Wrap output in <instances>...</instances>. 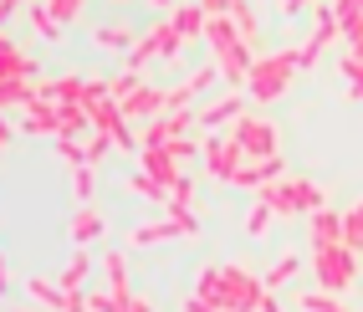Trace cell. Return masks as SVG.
<instances>
[{
  "label": "cell",
  "instance_id": "ac0fdd59",
  "mask_svg": "<svg viewBox=\"0 0 363 312\" xmlns=\"http://www.w3.org/2000/svg\"><path fill=\"white\" fill-rule=\"evenodd\" d=\"M98 235H103V215L82 205V210H77V221H72V241L87 246V241H98Z\"/></svg>",
  "mask_w": 363,
  "mask_h": 312
},
{
  "label": "cell",
  "instance_id": "6da1fadb",
  "mask_svg": "<svg viewBox=\"0 0 363 312\" xmlns=\"http://www.w3.org/2000/svg\"><path fill=\"white\" fill-rule=\"evenodd\" d=\"M297 72V52H272V57H256L251 72H246V98L251 103H277L286 82Z\"/></svg>",
  "mask_w": 363,
  "mask_h": 312
},
{
  "label": "cell",
  "instance_id": "f35d334b",
  "mask_svg": "<svg viewBox=\"0 0 363 312\" xmlns=\"http://www.w3.org/2000/svg\"><path fill=\"white\" fill-rule=\"evenodd\" d=\"M31 21H36V31H41L46 41H57V36H62V26H57L52 16H46V6H31Z\"/></svg>",
  "mask_w": 363,
  "mask_h": 312
},
{
  "label": "cell",
  "instance_id": "ffe728a7",
  "mask_svg": "<svg viewBox=\"0 0 363 312\" xmlns=\"http://www.w3.org/2000/svg\"><path fill=\"white\" fill-rule=\"evenodd\" d=\"M337 246H348L353 256L363 251V205H353V210H343V235H337Z\"/></svg>",
  "mask_w": 363,
  "mask_h": 312
},
{
  "label": "cell",
  "instance_id": "836d02e7",
  "mask_svg": "<svg viewBox=\"0 0 363 312\" xmlns=\"http://www.w3.org/2000/svg\"><path fill=\"white\" fill-rule=\"evenodd\" d=\"M82 154H87V164H103V159L113 154V138H108V133H92V138L82 143Z\"/></svg>",
  "mask_w": 363,
  "mask_h": 312
},
{
  "label": "cell",
  "instance_id": "f907efd6",
  "mask_svg": "<svg viewBox=\"0 0 363 312\" xmlns=\"http://www.w3.org/2000/svg\"><path fill=\"white\" fill-rule=\"evenodd\" d=\"M149 6H159V11H174V0H149Z\"/></svg>",
  "mask_w": 363,
  "mask_h": 312
},
{
  "label": "cell",
  "instance_id": "484cf974",
  "mask_svg": "<svg viewBox=\"0 0 363 312\" xmlns=\"http://www.w3.org/2000/svg\"><path fill=\"white\" fill-rule=\"evenodd\" d=\"M138 36L128 31V26H98V46H108V52H128Z\"/></svg>",
  "mask_w": 363,
  "mask_h": 312
},
{
  "label": "cell",
  "instance_id": "5bb4252c",
  "mask_svg": "<svg viewBox=\"0 0 363 312\" xmlns=\"http://www.w3.org/2000/svg\"><path fill=\"white\" fill-rule=\"evenodd\" d=\"M82 92H87L82 77H57V82L36 87V98H41V103H82Z\"/></svg>",
  "mask_w": 363,
  "mask_h": 312
},
{
  "label": "cell",
  "instance_id": "7c38bea8",
  "mask_svg": "<svg viewBox=\"0 0 363 312\" xmlns=\"http://www.w3.org/2000/svg\"><path fill=\"white\" fill-rule=\"evenodd\" d=\"M337 235H343V215L337 210H312V251L337 246Z\"/></svg>",
  "mask_w": 363,
  "mask_h": 312
},
{
  "label": "cell",
  "instance_id": "f1b7e54d",
  "mask_svg": "<svg viewBox=\"0 0 363 312\" xmlns=\"http://www.w3.org/2000/svg\"><path fill=\"white\" fill-rule=\"evenodd\" d=\"M302 307H307V312H348L333 292H302Z\"/></svg>",
  "mask_w": 363,
  "mask_h": 312
},
{
  "label": "cell",
  "instance_id": "5b68a950",
  "mask_svg": "<svg viewBox=\"0 0 363 312\" xmlns=\"http://www.w3.org/2000/svg\"><path fill=\"white\" fill-rule=\"evenodd\" d=\"M312 261H318V282H323V292H348V282H353V251L348 246H323V251H312Z\"/></svg>",
  "mask_w": 363,
  "mask_h": 312
},
{
  "label": "cell",
  "instance_id": "816d5d0a",
  "mask_svg": "<svg viewBox=\"0 0 363 312\" xmlns=\"http://www.w3.org/2000/svg\"><path fill=\"white\" fill-rule=\"evenodd\" d=\"M0 292H6V256H0Z\"/></svg>",
  "mask_w": 363,
  "mask_h": 312
},
{
  "label": "cell",
  "instance_id": "277c9868",
  "mask_svg": "<svg viewBox=\"0 0 363 312\" xmlns=\"http://www.w3.org/2000/svg\"><path fill=\"white\" fill-rule=\"evenodd\" d=\"M230 138H235V149L246 159H272L277 154V128L266 123V118H256V113H240L230 123Z\"/></svg>",
  "mask_w": 363,
  "mask_h": 312
},
{
  "label": "cell",
  "instance_id": "e575fe53",
  "mask_svg": "<svg viewBox=\"0 0 363 312\" xmlns=\"http://www.w3.org/2000/svg\"><path fill=\"white\" fill-rule=\"evenodd\" d=\"M133 87H138V72H118V77L108 82V98H113V103H123Z\"/></svg>",
  "mask_w": 363,
  "mask_h": 312
},
{
  "label": "cell",
  "instance_id": "8fae6325",
  "mask_svg": "<svg viewBox=\"0 0 363 312\" xmlns=\"http://www.w3.org/2000/svg\"><path fill=\"white\" fill-rule=\"evenodd\" d=\"M169 26H174V36H179V41H189V36H205V11H200V0H184V6H174Z\"/></svg>",
  "mask_w": 363,
  "mask_h": 312
},
{
  "label": "cell",
  "instance_id": "681fc988",
  "mask_svg": "<svg viewBox=\"0 0 363 312\" xmlns=\"http://www.w3.org/2000/svg\"><path fill=\"white\" fill-rule=\"evenodd\" d=\"M184 312H215V307H210V302H200V297H189V302H184Z\"/></svg>",
  "mask_w": 363,
  "mask_h": 312
},
{
  "label": "cell",
  "instance_id": "60d3db41",
  "mask_svg": "<svg viewBox=\"0 0 363 312\" xmlns=\"http://www.w3.org/2000/svg\"><path fill=\"white\" fill-rule=\"evenodd\" d=\"M72 189H77V200H92V164H82V169L72 174Z\"/></svg>",
  "mask_w": 363,
  "mask_h": 312
},
{
  "label": "cell",
  "instance_id": "f546056e",
  "mask_svg": "<svg viewBox=\"0 0 363 312\" xmlns=\"http://www.w3.org/2000/svg\"><path fill=\"white\" fill-rule=\"evenodd\" d=\"M128 184H133V195H143V200H169V189H164L159 179H149V174H143V169H138V174H133Z\"/></svg>",
  "mask_w": 363,
  "mask_h": 312
},
{
  "label": "cell",
  "instance_id": "f6af8a7d",
  "mask_svg": "<svg viewBox=\"0 0 363 312\" xmlns=\"http://www.w3.org/2000/svg\"><path fill=\"white\" fill-rule=\"evenodd\" d=\"M363 11V0H333V16L343 21V16H358Z\"/></svg>",
  "mask_w": 363,
  "mask_h": 312
},
{
  "label": "cell",
  "instance_id": "7a4b0ae2",
  "mask_svg": "<svg viewBox=\"0 0 363 312\" xmlns=\"http://www.w3.org/2000/svg\"><path fill=\"white\" fill-rule=\"evenodd\" d=\"M256 200L272 215H312V210H323V189L312 179H277V184H261Z\"/></svg>",
  "mask_w": 363,
  "mask_h": 312
},
{
  "label": "cell",
  "instance_id": "d590c367",
  "mask_svg": "<svg viewBox=\"0 0 363 312\" xmlns=\"http://www.w3.org/2000/svg\"><path fill=\"white\" fill-rule=\"evenodd\" d=\"M266 225H272V210L256 200V205H251V215H246V235H266Z\"/></svg>",
  "mask_w": 363,
  "mask_h": 312
},
{
  "label": "cell",
  "instance_id": "4fadbf2b",
  "mask_svg": "<svg viewBox=\"0 0 363 312\" xmlns=\"http://www.w3.org/2000/svg\"><path fill=\"white\" fill-rule=\"evenodd\" d=\"M31 72H36V62H31V57H21L16 46L0 36V82H26Z\"/></svg>",
  "mask_w": 363,
  "mask_h": 312
},
{
  "label": "cell",
  "instance_id": "cb8c5ba5",
  "mask_svg": "<svg viewBox=\"0 0 363 312\" xmlns=\"http://www.w3.org/2000/svg\"><path fill=\"white\" fill-rule=\"evenodd\" d=\"M87 272H92V261H87V256H72V261H67V272H62V292H82Z\"/></svg>",
  "mask_w": 363,
  "mask_h": 312
},
{
  "label": "cell",
  "instance_id": "1f68e13d",
  "mask_svg": "<svg viewBox=\"0 0 363 312\" xmlns=\"http://www.w3.org/2000/svg\"><path fill=\"white\" fill-rule=\"evenodd\" d=\"M41 6H46V16H52L57 26H67V21L82 11V0H41Z\"/></svg>",
  "mask_w": 363,
  "mask_h": 312
},
{
  "label": "cell",
  "instance_id": "d6a6232c",
  "mask_svg": "<svg viewBox=\"0 0 363 312\" xmlns=\"http://www.w3.org/2000/svg\"><path fill=\"white\" fill-rule=\"evenodd\" d=\"M154 36H159V57H179V36H174V26H169V21H159V26H154Z\"/></svg>",
  "mask_w": 363,
  "mask_h": 312
},
{
  "label": "cell",
  "instance_id": "f5cc1de1",
  "mask_svg": "<svg viewBox=\"0 0 363 312\" xmlns=\"http://www.w3.org/2000/svg\"><path fill=\"white\" fill-rule=\"evenodd\" d=\"M16 312H36V307H16Z\"/></svg>",
  "mask_w": 363,
  "mask_h": 312
},
{
  "label": "cell",
  "instance_id": "7402d4cb",
  "mask_svg": "<svg viewBox=\"0 0 363 312\" xmlns=\"http://www.w3.org/2000/svg\"><path fill=\"white\" fill-rule=\"evenodd\" d=\"M343 77H348V98H363V46H348Z\"/></svg>",
  "mask_w": 363,
  "mask_h": 312
},
{
  "label": "cell",
  "instance_id": "9a60e30c",
  "mask_svg": "<svg viewBox=\"0 0 363 312\" xmlns=\"http://www.w3.org/2000/svg\"><path fill=\"white\" fill-rule=\"evenodd\" d=\"M174 235H189L179 221H169V215H164V221H154V225H138L133 230V246H159V241H174Z\"/></svg>",
  "mask_w": 363,
  "mask_h": 312
},
{
  "label": "cell",
  "instance_id": "7bdbcfd3",
  "mask_svg": "<svg viewBox=\"0 0 363 312\" xmlns=\"http://www.w3.org/2000/svg\"><path fill=\"white\" fill-rule=\"evenodd\" d=\"M318 57H323V46H312V41H307V46H297V72H307Z\"/></svg>",
  "mask_w": 363,
  "mask_h": 312
},
{
  "label": "cell",
  "instance_id": "3957f363",
  "mask_svg": "<svg viewBox=\"0 0 363 312\" xmlns=\"http://www.w3.org/2000/svg\"><path fill=\"white\" fill-rule=\"evenodd\" d=\"M261 277H251L246 267H220L215 282V312H256L261 307Z\"/></svg>",
  "mask_w": 363,
  "mask_h": 312
},
{
  "label": "cell",
  "instance_id": "7dc6e473",
  "mask_svg": "<svg viewBox=\"0 0 363 312\" xmlns=\"http://www.w3.org/2000/svg\"><path fill=\"white\" fill-rule=\"evenodd\" d=\"M307 6H312V0H281V11H286V16H302Z\"/></svg>",
  "mask_w": 363,
  "mask_h": 312
},
{
  "label": "cell",
  "instance_id": "74e56055",
  "mask_svg": "<svg viewBox=\"0 0 363 312\" xmlns=\"http://www.w3.org/2000/svg\"><path fill=\"white\" fill-rule=\"evenodd\" d=\"M57 154L72 164V169H82V164H87V154H82V143H77V138H57Z\"/></svg>",
  "mask_w": 363,
  "mask_h": 312
},
{
  "label": "cell",
  "instance_id": "ba28073f",
  "mask_svg": "<svg viewBox=\"0 0 363 312\" xmlns=\"http://www.w3.org/2000/svg\"><path fill=\"white\" fill-rule=\"evenodd\" d=\"M281 169H286L281 154H272V159H246V164L235 169V179H230V184H240V189H261V184H277V179H281Z\"/></svg>",
  "mask_w": 363,
  "mask_h": 312
},
{
  "label": "cell",
  "instance_id": "ee69618b",
  "mask_svg": "<svg viewBox=\"0 0 363 312\" xmlns=\"http://www.w3.org/2000/svg\"><path fill=\"white\" fill-rule=\"evenodd\" d=\"M230 6H235V0H200L205 21H210V16H230Z\"/></svg>",
  "mask_w": 363,
  "mask_h": 312
},
{
  "label": "cell",
  "instance_id": "bcb514c9",
  "mask_svg": "<svg viewBox=\"0 0 363 312\" xmlns=\"http://www.w3.org/2000/svg\"><path fill=\"white\" fill-rule=\"evenodd\" d=\"M123 312H154V307L143 302V297H133V292H128V297H123Z\"/></svg>",
  "mask_w": 363,
  "mask_h": 312
},
{
  "label": "cell",
  "instance_id": "8992f818",
  "mask_svg": "<svg viewBox=\"0 0 363 312\" xmlns=\"http://www.w3.org/2000/svg\"><path fill=\"white\" fill-rule=\"evenodd\" d=\"M200 154H205V169L215 174V179H235V169H240V164H246V154H240L235 149V138L230 133H210L205 143H200Z\"/></svg>",
  "mask_w": 363,
  "mask_h": 312
},
{
  "label": "cell",
  "instance_id": "9c48e42d",
  "mask_svg": "<svg viewBox=\"0 0 363 312\" xmlns=\"http://www.w3.org/2000/svg\"><path fill=\"white\" fill-rule=\"evenodd\" d=\"M240 113H246V98H240V92H225V98H220V103H210V108L200 113V123H205L210 133H220L225 123H235V118H240Z\"/></svg>",
  "mask_w": 363,
  "mask_h": 312
},
{
  "label": "cell",
  "instance_id": "30bf717a",
  "mask_svg": "<svg viewBox=\"0 0 363 312\" xmlns=\"http://www.w3.org/2000/svg\"><path fill=\"white\" fill-rule=\"evenodd\" d=\"M138 159H143V174H149V179H159L164 189H169V184H174V179L184 174L179 164L169 159V149H138Z\"/></svg>",
  "mask_w": 363,
  "mask_h": 312
},
{
  "label": "cell",
  "instance_id": "603a6c76",
  "mask_svg": "<svg viewBox=\"0 0 363 312\" xmlns=\"http://www.w3.org/2000/svg\"><path fill=\"white\" fill-rule=\"evenodd\" d=\"M230 26H235V36L246 41V46H251V36L261 31V26H256V11L246 6V0H235V6H230Z\"/></svg>",
  "mask_w": 363,
  "mask_h": 312
},
{
  "label": "cell",
  "instance_id": "d4e9b609",
  "mask_svg": "<svg viewBox=\"0 0 363 312\" xmlns=\"http://www.w3.org/2000/svg\"><path fill=\"white\" fill-rule=\"evenodd\" d=\"M297 272H302V261H297V256H281L277 267L266 272V282H261V286H266V292H277V286H281V282H292Z\"/></svg>",
  "mask_w": 363,
  "mask_h": 312
},
{
  "label": "cell",
  "instance_id": "8d00e7d4",
  "mask_svg": "<svg viewBox=\"0 0 363 312\" xmlns=\"http://www.w3.org/2000/svg\"><path fill=\"white\" fill-rule=\"evenodd\" d=\"M164 149H169V159H174V164H184L189 154H200V143H195V138H189V133H184V138H169V143H164Z\"/></svg>",
  "mask_w": 363,
  "mask_h": 312
},
{
  "label": "cell",
  "instance_id": "4316f807",
  "mask_svg": "<svg viewBox=\"0 0 363 312\" xmlns=\"http://www.w3.org/2000/svg\"><path fill=\"white\" fill-rule=\"evenodd\" d=\"M164 143H169V118L159 113V118L143 123V143H138V149H164Z\"/></svg>",
  "mask_w": 363,
  "mask_h": 312
},
{
  "label": "cell",
  "instance_id": "ab89813d",
  "mask_svg": "<svg viewBox=\"0 0 363 312\" xmlns=\"http://www.w3.org/2000/svg\"><path fill=\"white\" fill-rule=\"evenodd\" d=\"M87 312H123V302L113 292H87Z\"/></svg>",
  "mask_w": 363,
  "mask_h": 312
},
{
  "label": "cell",
  "instance_id": "83f0119b",
  "mask_svg": "<svg viewBox=\"0 0 363 312\" xmlns=\"http://www.w3.org/2000/svg\"><path fill=\"white\" fill-rule=\"evenodd\" d=\"M0 103H21V108H31V103H36V87H31V82H0Z\"/></svg>",
  "mask_w": 363,
  "mask_h": 312
},
{
  "label": "cell",
  "instance_id": "b9f144b4",
  "mask_svg": "<svg viewBox=\"0 0 363 312\" xmlns=\"http://www.w3.org/2000/svg\"><path fill=\"white\" fill-rule=\"evenodd\" d=\"M189 195H195V184H189V174H179L174 184H169V200H179V205H189Z\"/></svg>",
  "mask_w": 363,
  "mask_h": 312
},
{
  "label": "cell",
  "instance_id": "2e32d148",
  "mask_svg": "<svg viewBox=\"0 0 363 312\" xmlns=\"http://www.w3.org/2000/svg\"><path fill=\"white\" fill-rule=\"evenodd\" d=\"M52 108H57V138H77V133L87 128L82 103H52Z\"/></svg>",
  "mask_w": 363,
  "mask_h": 312
},
{
  "label": "cell",
  "instance_id": "44dd1931",
  "mask_svg": "<svg viewBox=\"0 0 363 312\" xmlns=\"http://www.w3.org/2000/svg\"><path fill=\"white\" fill-rule=\"evenodd\" d=\"M26 133H57V108L36 98V103L26 108Z\"/></svg>",
  "mask_w": 363,
  "mask_h": 312
},
{
  "label": "cell",
  "instance_id": "c3c4849f",
  "mask_svg": "<svg viewBox=\"0 0 363 312\" xmlns=\"http://www.w3.org/2000/svg\"><path fill=\"white\" fill-rule=\"evenodd\" d=\"M256 312H281V307H277V297H272V292H261V307H256Z\"/></svg>",
  "mask_w": 363,
  "mask_h": 312
},
{
  "label": "cell",
  "instance_id": "4dcf8cb0",
  "mask_svg": "<svg viewBox=\"0 0 363 312\" xmlns=\"http://www.w3.org/2000/svg\"><path fill=\"white\" fill-rule=\"evenodd\" d=\"M31 292H36L41 307H57V312L67 307V292H62V286H52V282H31Z\"/></svg>",
  "mask_w": 363,
  "mask_h": 312
},
{
  "label": "cell",
  "instance_id": "d6986e66",
  "mask_svg": "<svg viewBox=\"0 0 363 312\" xmlns=\"http://www.w3.org/2000/svg\"><path fill=\"white\" fill-rule=\"evenodd\" d=\"M312 46H333L337 41V16H333V6H318V16H312V36H307Z\"/></svg>",
  "mask_w": 363,
  "mask_h": 312
},
{
  "label": "cell",
  "instance_id": "52a82bcc",
  "mask_svg": "<svg viewBox=\"0 0 363 312\" xmlns=\"http://www.w3.org/2000/svg\"><path fill=\"white\" fill-rule=\"evenodd\" d=\"M118 113H123L128 123H133V118H143V123H149V118H159V113H164V92H159V87H149V82H138L128 98L118 103Z\"/></svg>",
  "mask_w": 363,
  "mask_h": 312
},
{
  "label": "cell",
  "instance_id": "e0dca14e",
  "mask_svg": "<svg viewBox=\"0 0 363 312\" xmlns=\"http://www.w3.org/2000/svg\"><path fill=\"white\" fill-rule=\"evenodd\" d=\"M103 272H108V292L123 302V297H128V261L118 256V251H108V256H103Z\"/></svg>",
  "mask_w": 363,
  "mask_h": 312
}]
</instances>
